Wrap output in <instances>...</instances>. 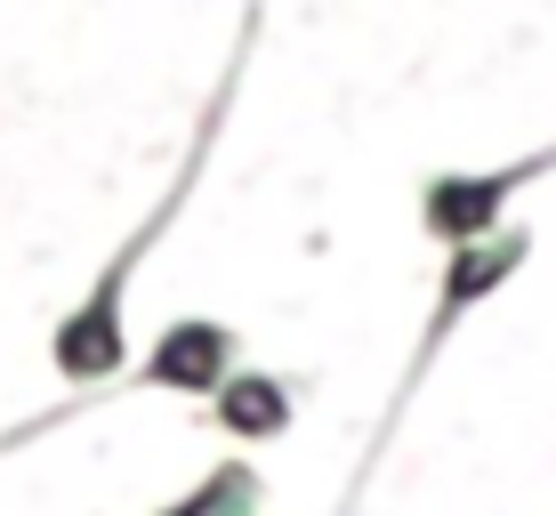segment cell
<instances>
[{
    "label": "cell",
    "instance_id": "cell-4",
    "mask_svg": "<svg viewBox=\"0 0 556 516\" xmlns=\"http://www.w3.org/2000/svg\"><path fill=\"white\" fill-rule=\"evenodd\" d=\"M516 259H525V235L468 242V251L452 259V275H444V307H435V331H444V323H459V315L476 307V299L492 291V282H508V275H516Z\"/></svg>",
    "mask_w": 556,
    "mask_h": 516
},
{
    "label": "cell",
    "instance_id": "cell-3",
    "mask_svg": "<svg viewBox=\"0 0 556 516\" xmlns=\"http://www.w3.org/2000/svg\"><path fill=\"white\" fill-rule=\"evenodd\" d=\"M532 169H541V162L508 169V178H444V186H428V226H435V235H452V242L484 235V226L501 218V194L516 178H532Z\"/></svg>",
    "mask_w": 556,
    "mask_h": 516
},
{
    "label": "cell",
    "instance_id": "cell-5",
    "mask_svg": "<svg viewBox=\"0 0 556 516\" xmlns=\"http://www.w3.org/2000/svg\"><path fill=\"white\" fill-rule=\"evenodd\" d=\"M218 419H226L235 436H282L291 395H282L275 379H226V388H218Z\"/></svg>",
    "mask_w": 556,
    "mask_h": 516
},
{
    "label": "cell",
    "instance_id": "cell-1",
    "mask_svg": "<svg viewBox=\"0 0 556 516\" xmlns=\"http://www.w3.org/2000/svg\"><path fill=\"white\" fill-rule=\"evenodd\" d=\"M153 226H162V218H153ZM153 226L105 266L98 291H89L65 323H56V348H49V355H56V372H65L73 388H89V379H113V372H122V282H129V266H138V251L153 242Z\"/></svg>",
    "mask_w": 556,
    "mask_h": 516
},
{
    "label": "cell",
    "instance_id": "cell-2",
    "mask_svg": "<svg viewBox=\"0 0 556 516\" xmlns=\"http://www.w3.org/2000/svg\"><path fill=\"white\" fill-rule=\"evenodd\" d=\"M226 363H235V339H226L218 323H169L162 348H153V363H146V379H153V388L202 395V388H226Z\"/></svg>",
    "mask_w": 556,
    "mask_h": 516
}]
</instances>
